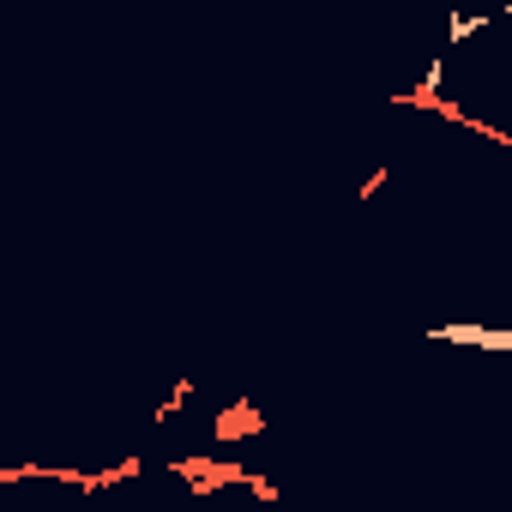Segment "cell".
Masks as SVG:
<instances>
[{"label": "cell", "instance_id": "3", "mask_svg": "<svg viewBox=\"0 0 512 512\" xmlns=\"http://www.w3.org/2000/svg\"><path fill=\"white\" fill-rule=\"evenodd\" d=\"M404 103H410V109H434L440 121H458V127H470V109H464L458 97H440V91H434V79H428V85H416Z\"/></svg>", "mask_w": 512, "mask_h": 512}, {"label": "cell", "instance_id": "2", "mask_svg": "<svg viewBox=\"0 0 512 512\" xmlns=\"http://www.w3.org/2000/svg\"><path fill=\"white\" fill-rule=\"evenodd\" d=\"M211 434H217L223 446H235V440H253V434H266V410H260V404H247V398H235V404H223V410H217Z\"/></svg>", "mask_w": 512, "mask_h": 512}, {"label": "cell", "instance_id": "5", "mask_svg": "<svg viewBox=\"0 0 512 512\" xmlns=\"http://www.w3.org/2000/svg\"><path fill=\"white\" fill-rule=\"evenodd\" d=\"M247 488H253V500H266V506H272V500L284 494V488H278L272 476H247Z\"/></svg>", "mask_w": 512, "mask_h": 512}, {"label": "cell", "instance_id": "6", "mask_svg": "<svg viewBox=\"0 0 512 512\" xmlns=\"http://www.w3.org/2000/svg\"><path fill=\"white\" fill-rule=\"evenodd\" d=\"M380 187H386V169H374V175H368V181H362V193H356V199H374V193H380Z\"/></svg>", "mask_w": 512, "mask_h": 512}, {"label": "cell", "instance_id": "4", "mask_svg": "<svg viewBox=\"0 0 512 512\" xmlns=\"http://www.w3.org/2000/svg\"><path fill=\"white\" fill-rule=\"evenodd\" d=\"M187 398H193V380H175V392H169V398H163V404H157V422H175V416H181V404H187Z\"/></svg>", "mask_w": 512, "mask_h": 512}, {"label": "cell", "instance_id": "1", "mask_svg": "<svg viewBox=\"0 0 512 512\" xmlns=\"http://www.w3.org/2000/svg\"><path fill=\"white\" fill-rule=\"evenodd\" d=\"M175 476L193 482V494H217V488L247 482L253 470H241V464H229V458H205V452H193V458H175Z\"/></svg>", "mask_w": 512, "mask_h": 512}]
</instances>
